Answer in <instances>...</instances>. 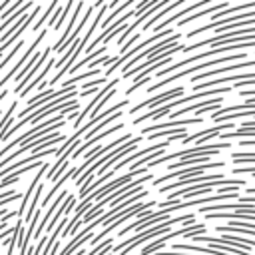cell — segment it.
<instances>
[{"label": "cell", "mask_w": 255, "mask_h": 255, "mask_svg": "<svg viewBox=\"0 0 255 255\" xmlns=\"http://www.w3.org/2000/svg\"><path fill=\"white\" fill-rule=\"evenodd\" d=\"M106 8H110V6H106V4H102V6H100V12H98V14H96V18L92 20V24H90V28L84 32V36H82L80 40H76V42H74V44L64 52V56L58 60L56 68H60V70H58V74L50 80V84H58V82H60V80H62V78H64V76H66V74L76 66V64H74V62H76V58L80 56V52H84V50H86L84 46L90 42L92 34L102 26V22H104V18H102V16H106Z\"/></svg>", "instance_id": "6da1fadb"}, {"label": "cell", "mask_w": 255, "mask_h": 255, "mask_svg": "<svg viewBox=\"0 0 255 255\" xmlns=\"http://www.w3.org/2000/svg\"><path fill=\"white\" fill-rule=\"evenodd\" d=\"M231 90H233V86H219V88H213V90H207V92H197V94H191V96H181V98H177V100H173V102H169V104H165V106H161V108H155V110H151V112H145V114L133 118L131 124H133V126H139V124H143V122H147V120H159V118H163L165 114H169L173 108H179V106L185 108L187 102L201 100V98H205V96L225 94V92H231Z\"/></svg>", "instance_id": "7a4b0ae2"}, {"label": "cell", "mask_w": 255, "mask_h": 255, "mask_svg": "<svg viewBox=\"0 0 255 255\" xmlns=\"http://www.w3.org/2000/svg\"><path fill=\"white\" fill-rule=\"evenodd\" d=\"M243 58H245V54L237 52V54H229V56H225V58L207 60V62H203V64H195V66L183 68L181 72H175V74H171V76H167V78H163V80H157L155 84H151V86L147 88V92H155V90H159V88H163V86H167V84H171V82H175V80H181L183 76L195 74V72H199V70H207L209 66H215V64H225V62H231V60H243Z\"/></svg>", "instance_id": "3957f363"}, {"label": "cell", "mask_w": 255, "mask_h": 255, "mask_svg": "<svg viewBox=\"0 0 255 255\" xmlns=\"http://www.w3.org/2000/svg\"><path fill=\"white\" fill-rule=\"evenodd\" d=\"M221 167H225V161L223 159H217V161H209V163H201V165H191V167H183V169H177V171H171V173H165V175H159V177H155L151 183L155 185V187H161L165 181H169V179H187V177H191V175H201V173H205V171H209V169H221Z\"/></svg>", "instance_id": "277c9868"}, {"label": "cell", "mask_w": 255, "mask_h": 255, "mask_svg": "<svg viewBox=\"0 0 255 255\" xmlns=\"http://www.w3.org/2000/svg\"><path fill=\"white\" fill-rule=\"evenodd\" d=\"M72 92H76V86H62V90L60 92H56V90H52V88H48L46 92H40L38 96H34L32 100H28V104H26V108L22 110V112H16L22 120L26 118V116H30V114H34V112H38L40 108H44V106H48L52 100H56V98H60V96H68V94H72Z\"/></svg>", "instance_id": "5b68a950"}, {"label": "cell", "mask_w": 255, "mask_h": 255, "mask_svg": "<svg viewBox=\"0 0 255 255\" xmlns=\"http://www.w3.org/2000/svg\"><path fill=\"white\" fill-rule=\"evenodd\" d=\"M185 92V88L183 86H177V88H171V90H167V92H161L159 96H153V98H149V100H143V102H139L137 106H133L128 114H137V112H141L143 108H155V106H159L161 108V104L165 106V104H169V102H173V98L175 96H181Z\"/></svg>", "instance_id": "8992f818"}, {"label": "cell", "mask_w": 255, "mask_h": 255, "mask_svg": "<svg viewBox=\"0 0 255 255\" xmlns=\"http://www.w3.org/2000/svg\"><path fill=\"white\" fill-rule=\"evenodd\" d=\"M46 34H48V30H42V32H40V34H38V36L34 38V42H32V46H30V48H28V50H26V52H24V54L20 56V60H18V64H14V68H12V70H10V72H8V74H6V76H4L2 80H0V92L4 90L2 86H4V84H8V82L12 80V76H18V74H20V70H22V68H24V66L28 64V58L36 54V48H38V46H40V42H42V40L46 38Z\"/></svg>", "instance_id": "52a82bcc"}, {"label": "cell", "mask_w": 255, "mask_h": 255, "mask_svg": "<svg viewBox=\"0 0 255 255\" xmlns=\"http://www.w3.org/2000/svg\"><path fill=\"white\" fill-rule=\"evenodd\" d=\"M96 227H98V219H96V221H92V223H88V225H86V227H84V229H82V231H80V233H78V235H76V237H74V239H72V241L62 249V251H60V255H74L76 251H80V249H82V243H86V241H92V239H94L92 231H94Z\"/></svg>", "instance_id": "ba28073f"}, {"label": "cell", "mask_w": 255, "mask_h": 255, "mask_svg": "<svg viewBox=\"0 0 255 255\" xmlns=\"http://www.w3.org/2000/svg\"><path fill=\"white\" fill-rule=\"evenodd\" d=\"M50 167H52V165L44 163V165H42V167L38 169V173L34 175V179H32V183L28 185V189L24 191V197H22V201H20V207L16 209V211H18V219H20V217L24 215V211H26V209L30 207V197H32V191H34V189L38 187V183H40V177H42V175H46V173L50 171Z\"/></svg>", "instance_id": "9c48e42d"}, {"label": "cell", "mask_w": 255, "mask_h": 255, "mask_svg": "<svg viewBox=\"0 0 255 255\" xmlns=\"http://www.w3.org/2000/svg\"><path fill=\"white\" fill-rule=\"evenodd\" d=\"M207 4H209V0H199V2H195V4L183 6V10H179V12H173V14H171V16H167L163 22H159V24L155 26V32H163V30H167V26H169L171 22H179V20H181V16H185V14L193 12V10H197L199 6H207Z\"/></svg>", "instance_id": "30bf717a"}, {"label": "cell", "mask_w": 255, "mask_h": 255, "mask_svg": "<svg viewBox=\"0 0 255 255\" xmlns=\"http://www.w3.org/2000/svg\"><path fill=\"white\" fill-rule=\"evenodd\" d=\"M191 124H201V118H189V120H173V122H163V124H153V126H147L141 129V135L143 133H155V131H163V129H173V128H179V126H191Z\"/></svg>", "instance_id": "8fae6325"}, {"label": "cell", "mask_w": 255, "mask_h": 255, "mask_svg": "<svg viewBox=\"0 0 255 255\" xmlns=\"http://www.w3.org/2000/svg\"><path fill=\"white\" fill-rule=\"evenodd\" d=\"M221 104H223V98L217 96V98H211V100H203V102H199V104L185 106V108H181V110H177V112H171V114H169V122H173L177 116H183V114H189V112H199V110H203V108H213V106H221Z\"/></svg>", "instance_id": "7c38bea8"}, {"label": "cell", "mask_w": 255, "mask_h": 255, "mask_svg": "<svg viewBox=\"0 0 255 255\" xmlns=\"http://www.w3.org/2000/svg\"><path fill=\"white\" fill-rule=\"evenodd\" d=\"M229 6L223 2V4H215V6H209V8H205V10H199V12H195V14H191V16H185V18H181L179 22H177V26H185V24H189V22H193V20H197V18H203V16H207V14H217V12H223V10H227Z\"/></svg>", "instance_id": "4fadbf2b"}, {"label": "cell", "mask_w": 255, "mask_h": 255, "mask_svg": "<svg viewBox=\"0 0 255 255\" xmlns=\"http://www.w3.org/2000/svg\"><path fill=\"white\" fill-rule=\"evenodd\" d=\"M76 171H78V167H70V169H68V171H66V173H64V175L54 183V187L48 191V195H46V197H44V201H42V205H44V207H48V201H50V199H52V197H54V195L64 187L66 179H74V177H76Z\"/></svg>", "instance_id": "5bb4252c"}, {"label": "cell", "mask_w": 255, "mask_h": 255, "mask_svg": "<svg viewBox=\"0 0 255 255\" xmlns=\"http://www.w3.org/2000/svg\"><path fill=\"white\" fill-rule=\"evenodd\" d=\"M56 64H58V62H56L54 58H50V60H48V64H46V66L42 68V72H40V74H38V76H36V78H34L32 82H30V86H28V88H26V90H24V92H22L20 96H28V94H30V92H32L34 88H38V86L42 84V80H44V76H48V72H50V70H52V68H54Z\"/></svg>", "instance_id": "9a60e30c"}, {"label": "cell", "mask_w": 255, "mask_h": 255, "mask_svg": "<svg viewBox=\"0 0 255 255\" xmlns=\"http://www.w3.org/2000/svg\"><path fill=\"white\" fill-rule=\"evenodd\" d=\"M183 4H185L183 0H175V2H171V4H169V6H165V8L161 10V12H157V14L153 16V18H149V20H147V22L143 24V28H141V32H145V30H149V28H151V26H153V24H155V22H157L159 18H163L165 14H169V12H173V10H177V8H179V6H183Z\"/></svg>", "instance_id": "2e32d148"}, {"label": "cell", "mask_w": 255, "mask_h": 255, "mask_svg": "<svg viewBox=\"0 0 255 255\" xmlns=\"http://www.w3.org/2000/svg\"><path fill=\"white\" fill-rule=\"evenodd\" d=\"M16 106H18V102L14 100V102L10 104V108L4 112L2 120H0V143H2V137L6 135V131L12 128V116H14V112H16Z\"/></svg>", "instance_id": "e0dca14e"}, {"label": "cell", "mask_w": 255, "mask_h": 255, "mask_svg": "<svg viewBox=\"0 0 255 255\" xmlns=\"http://www.w3.org/2000/svg\"><path fill=\"white\" fill-rule=\"evenodd\" d=\"M245 135H247V139H255V129L239 128V129H235V131H223L219 137H221V139H235V137H245Z\"/></svg>", "instance_id": "ac0fdd59"}, {"label": "cell", "mask_w": 255, "mask_h": 255, "mask_svg": "<svg viewBox=\"0 0 255 255\" xmlns=\"http://www.w3.org/2000/svg\"><path fill=\"white\" fill-rule=\"evenodd\" d=\"M58 6H60L58 2H52V4H50V6L46 8V12H44V16H40V18H38V22H36V24L32 26V30L40 34V32H42V26H44V22H46V20L50 18V14H52V12H56V8H58Z\"/></svg>", "instance_id": "d6986e66"}, {"label": "cell", "mask_w": 255, "mask_h": 255, "mask_svg": "<svg viewBox=\"0 0 255 255\" xmlns=\"http://www.w3.org/2000/svg\"><path fill=\"white\" fill-rule=\"evenodd\" d=\"M42 191H44V185H38L36 187V191H34V199H32V203H30V207H28V213H26V219L28 221H32V217H34V213L38 211V201H40V195H42Z\"/></svg>", "instance_id": "ffe728a7"}, {"label": "cell", "mask_w": 255, "mask_h": 255, "mask_svg": "<svg viewBox=\"0 0 255 255\" xmlns=\"http://www.w3.org/2000/svg\"><path fill=\"white\" fill-rule=\"evenodd\" d=\"M231 161H233V163L255 161V153H253V151H235V153H231Z\"/></svg>", "instance_id": "44dd1931"}, {"label": "cell", "mask_w": 255, "mask_h": 255, "mask_svg": "<svg viewBox=\"0 0 255 255\" xmlns=\"http://www.w3.org/2000/svg\"><path fill=\"white\" fill-rule=\"evenodd\" d=\"M22 46H24V40H18V44H16V46H14V48H12V50H10V52H8L4 58H2V62H0V72H2V70H4V68L10 64V60H12V58H14V56H16V54L22 50Z\"/></svg>", "instance_id": "7402d4cb"}, {"label": "cell", "mask_w": 255, "mask_h": 255, "mask_svg": "<svg viewBox=\"0 0 255 255\" xmlns=\"http://www.w3.org/2000/svg\"><path fill=\"white\" fill-rule=\"evenodd\" d=\"M92 76H100V70H98V68H94V70L84 72V74H80V76H72L70 80H66V82H64V86H76V82L86 80V78H92Z\"/></svg>", "instance_id": "603a6c76"}, {"label": "cell", "mask_w": 255, "mask_h": 255, "mask_svg": "<svg viewBox=\"0 0 255 255\" xmlns=\"http://www.w3.org/2000/svg\"><path fill=\"white\" fill-rule=\"evenodd\" d=\"M137 40H139V32H135L133 36H129V38H128V42H126V44H124V46L120 48V56H124V54H126V52L129 50V46H131V44H135Z\"/></svg>", "instance_id": "cb8c5ba5"}, {"label": "cell", "mask_w": 255, "mask_h": 255, "mask_svg": "<svg viewBox=\"0 0 255 255\" xmlns=\"http://www.w3.org/2000/svg\"><path fill=\"white\" fill-rule=\"evenodd\" d=\"M233 173L235 175H241V173H253L255 175V167H235Z\"/></svg>", "instance_id": "d4e9b609"}, {"label": "cell", "mask_w": 255, "mask_h": 255, "mask_svg": "<svg viewBox=\"0 0 255 255\" xmlns=\"http://www.w3.org/2000/svg\"><path fill=\"white\" fill-rule=\"evenodd\" d=\"M8 8H10V2H8V0H2V2H0V18H2V14H4L2 10H8Z\"/></svg>", "instance_id": "484cf974"}, {"label": "cell", "mask_w": 255, "mask_h": 255, "mask_svg": "<svg viewBox=\"0 0 255 255\" xmlns=\"http://www.w3.org/2000/svg\"><path fill=\"white\" fill-rule=\"evenodd\" d=\"M58 249H60V243L56 241V243H54V247H52V251H50V255H56V253H58Z\"/></svg>", "instance_id": "4316f807"}, {"label": "cell", "mask_w": 255, "mask_h": 255, "mask_svg": "<svg viewBox=\"0 0 255 255\" xmlns=\"http://www.w3.org/2000/svg\"><path fill=\"white\" fill-rule=\"evenodd\" d=\"M241 96H253V98H255V90H243Z\"/></svg>", "instance_id": "83f0119b"}, {"label": "cell", "mask_w": 255, "mask_h": 255, "mask_svg": "<svg viewBox=\"0 0 255 255\" xmlns=\"http://www.w3.org/2000/svg\"><path fill=\"white\" fill-rule=\"evenodd\" d=\"M6 96H8V90H6V88H4V90H2V92H0V102H2V100H4V98H6Z\"/></svg>", "instance_id": "f1b7e54d"}, {"label": "cell", "mask_w": 255, "mask_h": 255, "mask_svg": "<svg viewBox=\"0 0 255 255\" xmlns=\"http://www.w3.org/2000/svg\"><path fill=\"white\" fill-rule=\"evenodd\" d=\"M74 255H86V251H84V249H80V251H76Z\"/></svg>", "instance_id": "f546056e"}]
</instances>
